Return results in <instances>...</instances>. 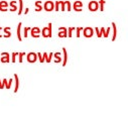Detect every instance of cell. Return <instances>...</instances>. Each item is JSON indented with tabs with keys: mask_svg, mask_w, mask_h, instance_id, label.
I'll return each mask as SVG.
<instances>
[{
	"mask_svg": "<svg viewBox=\"0 0 128 121\" xmlns=\"http://www.w3.org/2000/svg\"><path fill=\"white\" fill-rule=\"evenodd\" d=\"M29 29H30L29 27H25V28H24V36H25V37L27 36V31H28Z\"/></svg>",
	"mask_w": 128,
	"mask_h": 121,
	"instance_id": "cell-17",
	"label": "cell"
},
{
	"mask_svg": "<svg viewBox=\"0 0 128 121\" xmlns=\"http://www.w3.org/2000/svg\"><path fill=\"white\" fill-rule=\"evenodd\" d=\"M0 30H1V27H0ZM1 36H2V34H1V33H0V37H1Z\"/></svg>",
	"mask_w": 128,
	"mask_h": 121,
	"instance_id": "cell-22",
	"label": "cell"
},
{
	"mask_svg": "<svg viewBox=\"0 0 128 121\" xmlns=\"http://www.w3.org/2000/svg\"><path fill=\"white\" fill-rule=\"evenodd\" d=\"M0 10L1 11H6L7 10V3L5 1H2L0 3Z\"/></svg>",
	"mask_w": 128,
	"mask_h": 121,
	"instance_id": "cell-9",
	"label": "cell"
},
{
	"mask_svg": "<svg viewBox=\"0 0 128 121\" xmlns=\"http://www.w3.org/2000/svg\"><path fill=\"white\" fill-rule=\"evenodd\" d=\"M81 29H82V28H80V27L77 28V36H78V37L80 36V30H81Z\"/></svg>",
	"mask_w": 128,
	"mask_h": 121,
	"instance_id": "cell-20",
	"label": "cell"
},
{
	"mask_svg": "<svg viewBox=\"0 0 128 121\" xmlns=\"http://www.w3.org/2000/svg\"><path fill=\"white\" fill-rule=\"evenodd\" d=\"M39 32H40L39 28H37V27L31 28V35H32L33 37H38V36H39V34H38Z\"/></svg>",
	"mask_w": 128,
	"mask_h": 121,
	"instance_id": "cell-6",
	"label": "cell"
},
{
	"mask_svg": "<svg viewBox=\"0 0 128 121\" xmlns=\"http://www.w3.org/2000/svg\"><path fill=\"white\" fill-rule=\"evenodd\" d=\"M19 55V62L21 63L22 62V57L24 56V53H20V54H18Z\"/></svg>",
	"mask_w": 128,
	"mask_h": 121,
	"instance_id": "cell-18",
	"label": "cell"
},
{
	"mask_svg": "<svg viewBox=\"0 0 128 121\" xmlns=\"http://www.w3.org/2000/svg\"><path fill=\"white\" fill-rule=\"evenodd\" d=\"M10 60L9 59V54L8 53H2L1 54V62L2 63H8Z\"/></svg>",
	"mask_w": 128,
	"mask_h": 121,
	"instance_id": "cell-4",
	"label": "cell"
},
{
	"mask_svg": "<svg viewBox=\"0 0 128 121\" xmlns=\"http://www.w3.org/2000/svg\"><path fill=\"white\" fill-rule=\"evenodd\" d=\"M44 9L46 11H52L54 9V3L52 1H49V2H46L45 5H44Z\"/></svg>",
	"mask_w": 128,
	"mask_h": 121,
	"instance_id": "cell-7",
	"label": "cell"
},
{
	"mask_svg": "<svg viewBox=\"0 0 128 121\" xmlns=\"http://www.w3.org/2000/svg\"><path fill=\"white\" fill-rule=\"evenodd\" d=\"M60 37H66L67 36V29L65 27H61L60 28V33H59Z\"/></svg>",
	"mask_w": 128,
	"mask_h": 121,
	"instance_id": "cell-8",
	"label": "cell"
},
{
	"mask_svg": "<svg viewBox=\"0 0 128 121\" xmlns=\"http://www.w3.org/2000/svg\"><path fill=\"white\" fill-rule=\"evenodd\" d=\"M63 52H64V55H65V60H64V63H63V66L65 67L66 64H67V51L65 48H63Z\"/></svg>",
	"mask_w": 128,
	"mask_h": 121,
	"instance_id": "cell-13",
	"label": "cell"
},
{
	"mask_svg": "<svg viewBox=\"0 0 128 121\" xmlns=\"http://www.w3.org/2000/svg\"><path fill=\"white\" fill-rule=\"evenodd\" d=\"M81 7H82V3H81V2H76V3H75V5H74L75 10H77V11L82 10V9H81Z\"/></svg>",
	"mask_w": 128,
	"mask_h": 121,
	"instance_id": "cell-10",
	"label": "cell"
},
{
	"mask_svg": "<svg viewBox=\"0 0 128 121\" xmlns=\"http://www.w3.org/2000/svg\"><path fill=\"white\" fill-rule=\"evenodd\" d=\"M19 3H20V9H19V11H18V13L20 14V13L22 12V1H21V0H19Z\"/></svg>",
	"mask_w": 128,
	"mask_h": 121,
	"instance_id": "cell-19",
	"label": "cell"
},
{
	"mask_svg": "<svg viewBox=\"0 0 128 121\" xmlns=\"http://www.w3.org/2000/svg\"><path fill=\"white\" fill-rule=\"evenodd\" d=\"M36 57H37L36 54H34V53H30V54L27 55V60H28L29 63H34L35 60H36Z\"/></svg>",
	"mask_w": 128,
	"mask_h": 121,
	"instance_id": "cell-2",
	"label": "cell"
},
{
	"mask_svg": "<svg viewBox=\"0 0 128 121\" xmlns=\"http://www.w3.org/2000/svg\"><path fill=\"white\" fill-rule=\"evenodd\" d=\"M99 5H98V2H96V1H92L90 4H89V9L91 11H96L98 9Z\"/></svg>",
	"mask_w": 128,
	"mask_h": 121,
	"instance_id": "cell-3",
	"label": "cell"
},
{
	"mask_svg": "<svg viewBox=\"0 0 128 121\" xmlns=\"http://www.w3.org/2000/svg\"><path fill=\"white\" fill-rule=\"evenodd\" d=\"M16 56H18L17 53H13V54H12V63L15 62V57H16Z\"/></svg>",
	"mask_w": 128,
	"mask_h": 121,
	"instance_id": "cell-16",
	"label": "cell"
},
{
	"mask_svg": "<svg viewBox=\"0 0 128 121\" xmlns=\"http://www.w3.org/2000/svg\"><path fill=\"white\" fill-rule=\"evenodd\" d=\"M84 35L86 37H91L93 35V29L91 27H87L84 29Z\"/></svg>",
	"mask_w": 128,
	"mask_h": 121,
	"instance_id": "cell-5",
	"label": "cell"
},
{
	"mask_svg": "<svg viewBox=\"0 0 128 121\" xmlns=\"http://www.w3.org/2000/svg\"><path fill=\"white\" fill-rule=\"evenodd\" d=\"M74 29H75L74 27H70V28H69V33H68V36H70V37L72 36V32H73V30H74Z\"/></svg>",
	"mask_w": 128,
	"mask_h": 121,
	"instance_id": "cell-15",
	"label": "cell"
},
{
	"mask_svg": "<svg viewBox=\"0 0 128 121\" xmlns=\"http://www.w3.org/2000/svg\"><path fill=\"white\" fill-rule=\"evenodd\" d=\"M4 31H5V37H9L10 35H11V33H10V31H9V27H6V28H4Z\"/></svg>",
	"mask_w": 128,
	"mask_h": 121,
	"instance_id": "cell-14",
	"label": "cell"
},
{
	"mask_svg": "<svg viewBox=\"0 0 128 121\" xmlns=\"http://www.w3.org/2000/svg\"><path fill=\"white\" fill-rule=\"evenodd\" d=\"M14 78H15V81H16V86H15V90H14V92H17V90H18V85H19V82H18V77H17V75H16V74L14 75Z\"/></svg>",
	"mask_w": 128,
	"mask_h": 121,
	"instance_id": "cell-11",
	"label": "cell"
},
{
	"mask_svg": "<svg viewBox=\"0 0 128 121\" xmlns=\"http://www.w3.org/2000/svg\"><path fill=\"white\" fill-rule=\"evenodd\" d=\"M103 3H104V0H101V9L100 10H104L103 9Z\"/></svg>",
	"mask_w": 128,
	"mask_h": 121,
	"instance_id": "cell-21",
	"label": "cell"
},
{
	"mask_svg": "<svg viewBox=\"0 0 128 121\" xmlns=\"http://www.w3.org/2000/svg\"><path fill=\"white\" fill-rule=\"evenodd\" d=\"M20 28H21V22L18 24V26H17V37H18V39L19 40H21L22 38H21V35H20Z\"/></svg>",
	"mask_w": 128,
	"mask_h": 121,
	"instance_id": "cell-12",
	"label": "cell"
},
{
	"mask_svg": "<svg viewBox=\"0 0 128 121\" xmlns=\"http://www.w3.org/2000/svg\"><path fill=\"white\" fill-rule=\"evenodd\" d=\"M42 35L44 37H51L52 36V23H50L49 26L44 27L42 29Z\"/></svg>",
	"mask_w": 128,
	"mask_h": 121,
	"instance_id": "cell-1",
	"label": "cell"
}]
</instances>
